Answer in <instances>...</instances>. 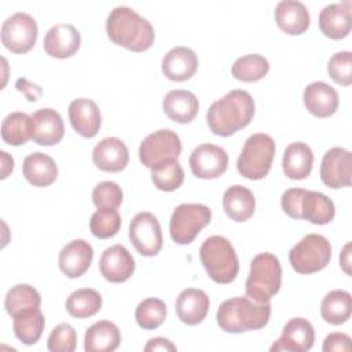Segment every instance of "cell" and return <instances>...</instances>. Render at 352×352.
Listing matches in <instances>:
<instances>
[{
	"label": "cell",
	"mask_w": 352,
	"mask_h": 352,
	"mask_svg": "<svg viewBox=\"0 0 352 352\" xmlns=\"http://www.w3.org/2000/svg\"><path fill=\"white\" fill-rule=\"evenodd\" d=\"M121 333L109 320H100L89 326L84 336V349L87 352H111L118 348Z\"/></svg>",
	"instance_id": "cell-29"
},
{
	"label": "cell",
	"mask_w": 352,
	"mask_h": 352,
	"mask_svg": "<svg viewBox=\"0 0 352 352\" xmlns=\"http://www.w3.org/2000/svg\"><path fill=\"white\" fill-rule=\"evenodd\" d=\"M37 22L26 12H15L1 25V43L14 54L30 51L37 40Z\"/></svg>",
	"instance_id": "cell-10"
},
{
	"label": "cell",
	"mask_w": 352,
	"mask_h": 352,
	"mask_svg": "<svg viewBox=\"0 0 352 352\" xmlns=\"http://www.w3.org/2000/svg\"><path fill=\"white\" fill-rule=\"evenodd\" d=\"M162 73L172 81L190 80L198 69V56L188 47H175L162 58Z\"/></svg>",
	"instance_id": "cell-21"
},
{
	"label": "cell",
	"mask_w": 352,
	"mask_h": 352,
	"mask_svg": "<svg viewBox=\"0 0 352 352\" xmlns=\"http://www.w3.org/2000/svg\"><path fill=\"white\" fill-rule=\"evenodd\" d=\"M109 38L129 51L142 52L154 43V28L151 23L129 7H116L106 19Z\"/></svg>",
	"instance_id": "cell-2"
},
{
	"label": "cell",
	"mask_w": 352,
	"mask_h": 352,
	"mask_svg": "<svg viewBox=\"0 0 352 352\" xmlns=\"http://www.w3.org/2000/svg\"><path fill=\"white\" fill-rule=\"evenodd\" d=\"M352 155L342 147L327 150L322 158L320 179L329 188H342L351 186Z\"/></svg>",
	"instance_id": "cell-13"
},
{
	"label": "cell",
	"mask_w": 352,
	"mask_h": 352,
	"mask_svg": "<svg viewBox=\"0 0 352 352\" xmlns=\"http://www.w3.org/2000/svg\"><path fill=\"white\" fill-rule=\"evenodd\" d=\"M144 351L146 352H150V351H176V346L168 338L155 337V338H151L147 342V345L144 346Z\"/></svg>",
	"instance_id": "cell-47"
},
{
	"label": "cell",
	"mask_w": 352,
	"mask_h": 352,
	"mask_svg": "<svg viewBox=\"0 0 352 352\" xmlns=\"http://www.w3.org/2000/svg\"><path fill=\"white\" fill-rule=\"evenodd\" d=\"M166 316V305L162 300L148 297L139 302L135 311L138 324L144 330H154L161 326Z\"/></svg>",
	"instance_id": "cell-39"
},
{
	"label": "cell",
	"mask_w": 352,
	"mask_h": 352,
	"mask_svg": "<svg viewBox=\"0 0 352 352\" xmlns=\"http://www.w3.org/2000/svg\"><path fill=\"white\" fill-rule=\"evenodd\" d=\"M352 312V298L346 290L329 292L320 304V315L330 324L345 323Z\"/></svg>",
	"instance_id": "cell-33"
},
{
	"label": "cell",
	"mask_w": 352,
	"mask_h": 352,
	"mask_svg": "<svg viewBox=\"0 0 352 352\" xmlns=\"http://www.w3.org/2000/svg\"><path fill=\"white\" fill-rule=\"evenodd\" d=\"M77 345V334L69 323H60L52 329L47 346L51 352H73Z\"/></svg>",
	"instance_id": "cell-43"
},
{
	"label": "cell",
	"mask_w": 352,
	"mask_h": 352,
	"mask_svg": "<svg viewBox=\"0 0 352 352\" xmlns=\"http://www.w3.org/2000/svg\"><path fill=\"white\" fill-rule=\"evenodd\" d=\"M99 270L109 282L121 283L128 280L135 272V260L125 246L113 245L102 253Z\"/></svg>",
	"instance_id": "cell-15"
},
{
	"label": "cell",
	"mask_w": 352,
	"mask_h": 352,
	"mask_svg": "<svg viewBox=\"0 0 352 352\" xmlns=\"http://www.w3.org/2000/svg\"><path fill=\"white\" fill-rule=\"evenodd\" d=\"M12 329L16 338L25 345H33L43 334L45 319L40 308H32L12 316Z\"/></svg>",
	"instance_id": "cell-32"
},
{
	"label": "cell",
	"mask_w": 352,
	"mask_h": 352,
	"mask_svg": "<svg viewBox=\"0 0 352 352\" xmlns=\"http://www.w3.org/2000/svg\"><path fill=\"white\" fill-rule=\"evenodd\" d=\"M0 154H1V176L0 177L6 179L8 173H11L14 169V160L6 151H1Z\"/></svg>",
	"instance_id": "cell-48"
},
{
	"label": "cell",
	"mask_w": 352,
	"mask_h": 352,
	"mask_svg": "<svg viewBox=\"0 0 352 352\" xmlns=\"http://www.w3.org/2000/svg\"><path fill=\"white\" fill-rule=\"evenodd\" d=\"M164 113L175 122L188 124L191 122L199 110L197 96L187 89L169 91L162 100Z\"/></svg>",
	"instance_id": "cell-25"
},
{
	"label": "cell",
	"mask_w": 352,
	"mask_h": 352,
	"mask_svg": "<svg viewBox=\"0 0 352 352\" xmlns=\"http://www.w3.org/2000/svg\"><path fill=\"white\" fill-rule=\"evenodd\" d=\"M41 297L40 293L30 285L19 283L12 286L6 296L4 307L8 315L15 316L22 311L32 309V308H40Z\"/></svg>",
	"instance_id": "cell-37"
},
{
	"label": "cell",
	"mask_w": 352,
	"mask_h": 352,
	"mask_svg": "<svg viewBox=\"0 0 352 352\" xmlns=\"http://www.w3.org/2000/svg\"><path fill=\"white\" fill-rule=\"evenodd\" d=\"M190 168L198 179L220 177L228 166V155L220 146L204 143L195 147L190 155Z\"/></svg>",
	"instance_id": "cell-12"
},
{
	"label": "cell",
	"mask_w": 352,
	"mask_h": 352,
	"mask_svg": "<svg viewBox=\"0 0 352 352\" xmlns=\"http://www.w3.org/2000/svg\"><path fill=\"white\" fill-rule=\"evenodd\" d=\"M349 248H351V243H346V245L344 246L341 254H340V264H341V267L344 268V271H345L348 275L351 274V270H349V264H351V260H349V257H351Z\"/></svg>",
	"instance_id": "cell-49"
},
{
	"label": "cell",
	"mask_w": 352,
	"mask_h": 352,
	"mask_svg": "<svg viewBox=\"0 0 352 352\" xmlns=\"http://www.w3.org/2000/svg\"><path fill=\"white\" fill-rule=\"evenodd\" d=\"M271 316V304L256 302L246 297H234L223 301L216 312L217 324L227 333H243L263 329Z\"/></svg>",
	"instance_id": "cell-3"
},
{
	"label": "cell",
	"mask_w": 352,
	"mask_h": 352,
	"mask_svg": "<svg viewBox=\"0 0 352 352\" xmlns=\"http://www.w3.org/2000/svg\"><path fill=\"white\" fill-rule=\"evenodd\" d=\"M92 161L103 172H120L128 165L129 151L121 139L104 138L94 147Z\"/></svg>",
	"instance_id": "cell-20"
},
{
	"label": "cell",
	"mask_w": 352,
	"mask_h": 352,
	"mask_svg": "<svg viewBox=\"0 0 352 352\" xmlns=\"http://www.w3.org/2000/svg\"><path fill=\"white\" fill-rule=\"evenodd\" d=\"M94 258L92 246L84 239H73L59 252V268L67 278H80Z\"/></svg>",
	"instance_id": "cell-19"
},
{
	"label": "cell",
	"mask_w": 352,
	"mask_h": 352,
	"mask_svg": "<svg viewBox=\"0 0 352 352\" xmlns=\"http://www.w3.org/2000/svg\"><path fill=\"white\" fill-rule=\"evenodd\" d=\"M254 116L252 95L243 89H232L213 102L206 113L210 131L217 136H231L248 126Z\"/></svg>",
	"instance_id": "cell-1"
},
{
	"label": "cell",
	"mask_w": 352,
	"mask_h": 352,
	"mask_svg": "<svg viewBox=\"0 0 352 352\" xmlns=\"http://www.w3.org/2000/svg\"><path fill=\"white\" fill-rule=\"evenodd\" d=\"M129 239L144 257H153L162 248V232L157 217L150 212H140L129 223Z\"/></svg>",
	"instance_id": "cell-11"
},
{
	"label": "cell",
	"mask_w": 352,
	"mask_h": 352,
	"mask_svg": "<svg viewBox=\"0 0 352 352\" xmlns=\"http://www.w3.org/2000/svg\"><path fill=\"white\" fill-rule=\"evenodd\" d=\"M351 11L348 4H329L319 14L320 32L333 40L344 38L351 32Z\"/></svg>",
	"instance_id": "cell-30"
},
{
	"label": "cell",
	"mask_w": 352,
	"mask_h": 352,
	"mask_svg": "<svg viewBox=\"0 0 352 352\" xmlns=\"http://www.w3.org/2000/svg\"><path fill=\"white\" fill-rule=\"evenodd\" d=\"M223 208L231 220L242 223L253 216L256 199L248 187L235 184L226 190L223 195Z\"/></svg>",
	"instance_id": "cell-27"
},
{
	"label": "cell",
	"mask_w": 352,
	"mask_h": 352,
	"mask_svg": "<svg viewBox=\"0 0 352 352\" xmlns=\"http://www.w3.org/2000/svg\"><path fill=\"white\" fill-rule=\"evenodd\" d=\"M22 172L25 179L36 187H47L58 177V166L55 161L40 151L32 153L23 160Z\"/></svg>",
	"instance_id": "cell-28"
},
{
	"label": "cell",
	"mask_w": 352,
	"mask_h": 352,
	"mask_svg": "<svg viewBox=\"0 0 352 352\" xmlns=\"http://www.w3.org/2000/svg\"><path fill=\"white\" fill-rule=\"evenodd\" d=\"M322 349L324 352H333V351H351V338L345 333H330L324 341Z\"/></svg>",
	"instance_id": "cell-45"
},
{
	"label": "cell",
	"mask_w": 352,
	"mask_h": 352,
	"mask_svg": "<svg viewBox=\"0 0 352 352\" xmlns=\"http://www.w3.org/2000/svg\"><path fill=\"white\" fill-rule=\"evenodd\" d=\"M314 165V153L312 148L302 143L294 142L290 143L282 160V169L283 173L292 180H302L311 175Z\"/></svg>",
	"instance_id": "cell-26"
},
{
	"label": "cell",
	"mask_w": 352,
	"mask_h": 352,
	"mask_svg": "<svg viewBox=\"0 0 352 352\" xmlns=\"http://www.w3.org/2000/svg\"><path fill=\"white\" fill-rule=\"evenodd\" d=\"M282 285V267L279 258L272 253H258L250 261L246 279V296L256 302L270 301Z\"/></svg>",
	"instance_id": "cell-5"
},
{
	"label": "cell",
	"mask_w": 352,
	"mask_h": 352,
	"mask_svg": "<svg viewBox=\"0 0 352 352\" xmlns=\"http://www.w3.org/2000/svg\"><path fill=\"white\" fill-rule=\"evenodd\" d=\"M1 138L11 146L25 144L32 139V117L22 111L8 114L1 122Z\"/></svg>",
	"instance_id": "cell-35"
},
{
	"label": "cell",
	"mask_w": 352,
	"mask_h": 352,
	"mask_svg": "<svg viewBox=\"0 0 352 352\" xmlns=\"http://www.w3.org/2000/svg\"><path fill=\"white\" fill-rule=\"evenodd\" d=\"M81 44L80 32L70 23H56L44 36V50L58 59L73 56Z\"/></svg>",
	"instance_id": "cell-16"
},
{
	"label": "cell",
	"mask_w": 352,
	"mask_h": 352,
	"mask_svg": "<svg viewBox=\"0 0 352 352\" xmlns=\"http://www.w3.org/2000/svg\"><path fill=\"white\" fill-rule=\"evenodd\" d=\"M66 311L77 319L94 316L102 308V296L95 289L74 290L66 300Z\"/></svg>",
	"instance_id": "cell-34"
},
{
	"label": "cell",
	"mask_w": 352,
	"mask_h": 352,
	"mask_svg": "<svg viewBox=\"0 0 352 352\" xmlns=\"http://www.w3.org/2000/svg\"><path fill=\"white\" fill-rule=\"evenodd\" d=\"M301 219L318 224L324 226L329 224L336 214L334 202L324 194L318 191H307L301 198Z\"/></svg>",
	"instance_id": "cell-31"
},
{
	"label": "cell",
	"mask_w": 352,
	"mask_h": 352,
	"mask_svg": "<svg viewBox=\"0 0 352 352\" xmlns=\"http://www.w3.org/2000/svg\"><path fill=\"white\" fill-rule=\"evenodd\" d=\"M315 330L309 320L304 318H292L283 327L280 337L271 345V352L290 351L305 352L314 346Z\"/></svg>",
	"instance_id": "cell-14"
},
{
	"label": "cell",
	"mask_w": 352,
	"mask_h": 352,
	"mask_svg": "<svg viewBox=\"0 0 352 352\" xmlns=\"http://www.w3.org/2000/svg\"><path fill=\"white\" fill-rule=\"evenodd\" d=\"M121 227V216L114 208H99L89 221V230L94 236L106 239L114 236Z\"/></svg>",
	"instance_id": "cell-40"
},
{
	"label": "cell",
	"mask_w": 352,
	"mask_h": 352,
	"mask_svg": "<svg viewBox=\"0 0 352 352\" xmlns=\"http://www.w3.org/2000/svg\"><path fill=\"white\" fill-rule=\"evenodd\" d=\"M275 21L287 34H302L309 26V12L301 1L282 0L275 7Z\"/></svg>",
	"instance_id": "cell-24"
},
{
	"label": "cell",
	"mask_w": 352,
	"mask_h": 352,
	"mask_svg": "<svg viewBox=\"0 0 352 352\" xmlns=\"http://www.w3.org/2000/svg\"><path fill=\"white\" fill-rule=\"evenodd\" d=\"M210 219L212 210L209 206L204 204H182L175 208L170 216V238L177 245H188L210 223Z\"/></svg>",
	"instance_id": "cell-8"
},
{
	"label": "cell",
	"mask_w": 352,
	"mask_h": 352,
	"mask_svg": "<svg viewBox=\"0 0 352 352\" xmlns=\"http://www.w3.org/2000/svg\"><path fill=\"white\" fill-rule=\"evenodd\" d=\"M69 120L73 129L87 139L96 136L102 124L98 104L88 98H77L69 104Z\"/></svg>",
	"instance_id": "cell-18"
},
{
	"label": "cell",
	"mask_w": 352,
	"mask_h": 352,
	"mask_svg": "<svg viewBox=\"0 0 352 352\" xmlns=\"http://www.w3.org/2000/svg\"><path fill=\"white\" fill-rule=\"evenodd\" d=\"M305 190L304 188H289L282 194L280 198V205L283 212L292 217V219H301V198L304 195Z\"/></svg>",
	"instance_id": "cell-44"
},
{
	"label": "cell",
	"mask_w": 352,
	"mask_h": 352,
	"mask_svg": "<svg viewBox=\"0 0 352 352\" xmlns=\"http://www.w3.org/2000/svg\"><path fill=\"white\" fill-rule=\"evenodd\" d=\"M199 258L209 278L216 283H231L239 271L236 252L231 242L220 235L209 236L199 249Z\"/></svg>",
	"instance_id": "cell-4"
},
{
	"label": "cell",
	"mask_w": 352,
	"mask_h": 352,
	"mask_svg": "<svg viewBox=\"0 0 352 352\" xmlns=\"http://www.w3.org/2000/svg\"><path fill=\"white\" fill-rule=\"evenodd\" d=\"M15 88L19 92H23L29 102H36L41 96V94H43V89L38 85L28 81L25 77H21V78L16 80Z\"/></svg>",
	"instance_id": "cell-46"
},
{
	"label": "cell",
	"mask_w": 352,
	"mask_h": 352,
	"mask_svg": "<svg viewBox=\"0 0 352 352\" xmlns=\"http://www.w3.org/2000/svg\"><path fill=\"white\" fill-rule=\"evenodd\" d=\"M270 70V63L265 56L260 54H248L238 58L231 66V74L234 78L245 82L258 81Z\"/></svg>",
	"instance_id": "cell-36"
},
{
	"label": "cell",
	"mask_w": 352,
	"mask_h": 352,
	"mask_svg": "<svg viewBox=\"0 0 352 352\" xmlns=\"http://www.w3.org/2000/svg\"><path fill=\"white\" fill-rule=\"evenodd\" d=\"M182 153V140L172 129H158L147 135L139 146L140 162L154 169L170 160H177Z\"/></svg>",
	"instance_id": "cell-9"
},
{
	"label": "cell",
	"mask_w": 352,
	"mask_h": 352,
	"mask_svg": "<svg viewBox=\"0 0 352 352\" xmlns=\"http://www.w3.org/2000/svg\"><path fill=\"white\" fill-rule=\"evenodd\" d=\"M65 133L60 114L50 107L38 109L32 116V140L40 146L58 144Z\"/></svg>",
	"instance_id": "cell-17"
},
{
	"label": "cell",
	"mask_w": 352,
	"mask_h": 352,
	"mask_svg": "<svg viewBox=\"0 0 352 352\" xmlns=\"http://www.w3.org/2000/svg\"><path fill=\"white\" fill-rule=\"evenodd\" d=\"M209 297L201 289H184L176 298L175 309L179 319L186 324L201 323L209 311Z\"/></svg>",
	"instance_id": "cell-23"
},
{
	"label": "cell",
	"mask_w": 352,
	"mask_h": 352,
	"mask_svg": "<svg viewBox=\"0 0 352 352\" xmlns=\"http://www.w3.org/2000/svg\"><path fill=\"white\" fill-rule=\"evenodd\" d=\"M329 76L341 85L352 82V54L349 51L336 52L327 62Z\"/></svg>",
	"instance_id": "cell-41"
},
{
	"label": "cell",
	"mask_w": 352,
	"mask_h": 352,
	"mask_svg": "<svg viewBox=\"0 0 352 352\" xmlns=\"http://www.w3.org/2000/svg\"><path fill=\"white\" fill-rule=\"evenodd\" d=\"M151 180L158 190L170 192L183 184L184 172L177 160H170L151 169Z\"/></svg>",
	"instance_id": "cell-38"
},
{
	"label": "cell",
	"mask_w": 352,
	"mask_h": 352,
	"mask_svg": "<svg viewBox=\"0 0 352 352\" xmlns=\"http://www.w3.org/2000/svg\"><path fill=\"white\" fill-rule=\"evenodd\" d=\"M302 99L307 110L315 117L322 118L333 116L337 111L340 103L337 91L323 81L308 84L304 89Z\"/></svg>",
	"instance_id": "cell-22"
},
{
	"label": "cell",
	"mask_w": 352,
	"mask_h": 352,
	"mask_svg": "<svg viewBox=\"0 0 352 352\" xmlns=\"http://www.w3.org/2000/svg\"><path fill=\"white\" fill-rule=\"evenodd\" d=\"M274 157V139L267 133H254L246 139L236 161V169L249 180H261L268 175Z\"/></svg>",
	"instance_id": "cell-6"
},
{
	"label": "cell",
	"mask_w": 352,
	"mask_h": 352,
	"mask_svg": "<svg viewBox=\"0 0 352 352\" xmlns=\"http://www.w3.org/2000/svg\"><path fill=\"white\" fill-rule=\"evenodd\" d=\"M331 258V246L326 236L308 234L289 252V261L298 274L308 275L323 270Z\"/></svg>",
	"instance_id": "cell-7"
},
{
	"label": "cell",
	"mask_w": 352,
	"mask_h": 352,
	"mask_svg": "<svg viewBox=\"0 0 352 352\" xmlns=\"http://www.w3.org/2000/svg\"><path fill=\"white\" fill-rule=\"evenodd\" d=\"M124 194L121 187L116 182H102L95 186L92 191V202L99 208L117 209L122 202Z\"/></svg>",
	"instance_id": "cell-42"
}]
</instances>
